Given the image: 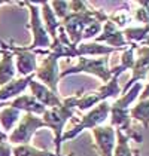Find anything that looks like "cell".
Listing matches in <instances>:
<instances>
[{
  "mask_svg": "<svg viewBox=\"0 0 149 156\" xmlns=\"http://www.w3.org/2000/svg\"><path fill=\"white\" fill-rule=\"evenodd\" d=\"M84 92H78L73 97H67L64 101L61 103V106L58 107H52L48 108L43 115H42V120L45 122V125L54 129L55 134V144H57V153H60V149H61V137H63V128L66 125V122L69 120V118H72L74 113V107H76V103L79 100V97L82 95Z\"/></svg>",
  "mask_w": 149,
  "mask_h": 156,
  "instance_id": "obj_1",
  "label": "cell"
},
{
  "mask_svg": "<svg viewBox=\"0 0 149 156\" xmlns=\"http://www.w3.org/2000/svg\"><path fill=\"white\" fill-rule=\"evenodd\" d=\"M109 55L106 57H101V58H85V57H79V62L69 69V70H63L60 73V77L64 76H69V74H73V73H89V74H94L97 76L100 80L103 82V85L107 83L112 79V70L109 69Z\"/></svg>",
  "mask_w": 149,
  "mask_h": 156,
  "instance_id": "obj_2",
  "label": "cell"
},
{
  "mask_svg": "<svg viewBox=\"0 0 149 156\" xmlns=\"http://www.w3.org/2000/svg\"><path fill=\"white\" fill-rule=\"evenodd\" d=\"M111 115V104L107 101H101L99 103L96 107H93L89 110V113H87L85 116H82V120L81 123H78L73 129H70L69 132L63 134L61 140H70V138H74L79 132H82L84 129H94L100 125H103L106 119L109 118Z\"/></svg>",
  "mask_w": 149,
  "mask_h": 156,
  "instance_id": "obj_3",
  "label": "cell"
},
{
  "mask_svg": "<svg viewBox=\"0 0 149 156\" xmlns=\"http://www.w3.org/2000/svg\"><path fill=\"white\" fill-rule=\"evenodd\" d=\"M40 126H46L42 118H36L33 113H25L24 118L20 122V125L13 129V132L8 137V140H9V143L16 144V146H27L31 135Z\"/></svg>",
  "mask_w": 149,
  "mask_h": 156,
  "instance_id": "obj_4",
  "label": "cell"
},
{
  "mask_svg": "<svg viewBox=\"0 0 149 156\" xmlns=\"http://www.w3.org/2000/svg\"><path fill=\"white\" fill-rule=\"evenodd\" d=\"M136 54L137 55H136V60H134V66L131 69L133 74H131L128 83L121 89V95L125 94L134 83L140 82V80H146V76L149 73V46H143V45L137 46Z\"/></svg>",
  "mask_w": 149,
  "mask_h": 156,
  "instance_id": "obj_5",
  "label": "cell"
},
{
  "mask_svg": "<svg viewBox=\"0 0 149 156\" xmlns=\"http://www.w3.org/2000/svg\"><path fill=\"white\" fill-rule=\"evenodd\" d=\"M8 49H11L13 55H16V72L20 76H30L36 73L37 62H36V54L35 51H27L24 46H15L11 40L9 45L6 43Z\"/></svg>",
  "mask_w": 149,
  "mask_h": 156,
  "instance_id": "obj_6",
  "label": "cell"
},
{
  "mask_svg": "<svg viewBox=\"0 0 149 156\" xmlns=\"http://www.w3.org/2000/svg\"><path fill=\"white\" fill-rule=\"evenodd\" d=\"M28 8L31 9V30H33V43L30 46H24L27 51H36L40 48H51L52 45V40L49 39V34L46 33L45 30V25L40 23V18H39V11H37L36 5L35 3H27Z\"/></svg>",
  "mask_w": 149,
  "mask_h": 156,
  "instance_id": "obj_7",
  "label": "cell"
},
{
  "mask_svg": "<svg viewBox=\"0 0 149 156\" xmlns=\"http://www.w3.org/2000/svg\"><path fill=\"white\" fill-rule=\"evenodd\" d=\"M96 42L100 43V42H106L111 48H115V49H125L130 46V43L125 40L124 34H122V30H119L116 25L112 23L111 20H107L104 23V27H103V33L100 34L99 37H96Z\"/></svg>",
  "mask_w": 149,
  "mask_h": 156,
  "instance_id": "obj_8",
  "label": "cell"
},
{
  "mask_svg": "<svg viewBox=\"0 0 149 156\" xmlns=\"http://www.w3.org/2000/svg\"><path fill=\"white\" fill-rule=\"evenodd\" d=\"M30 88H31V95L36 98L39 103H42L45 107H58V106H61V100H60V97L55 95L52 91H51L48 86H45L43 83H39L36 82L35 79L30 82L28 85Z\"/></svg>",
  "mask_w": 149,
  "mask_h": 156,
  "instance_id": "obj_9",
  "label": "cell"
},
{
  "mask_svg": "<svg viewBox=\"0 0 149 156\" xmlns=\"http://www.w3.org/2000/svg\"><path fill=\"white\" fill-rule=\"evenodd\" d=\"M2 45V61H0V85L9 83L13 80L15 76V67H13V52L8 49L6 43L0 39Z\"/></svg>",
  "mask_w": 149,
  "mask_h": 156,
  "instance_id": "obj_10",
  "label": "cell"
},
{
  "mask_svg": "<svg viewBox=\"0 0 149 156\" xmlns=\"http://www.w3.org/2000/svg\"><path fill=\"white\" fill-rule=\"evenodd\" d=\"M35 76H36V73H33L30 76H25V77H21V79H13L9 83L3 85V88L0 89V103L6 101V100H9V98H12L15 95H18V94H21L25 88L30 85V82L35 79Z\"/></svg>",
  "mask_w": 149,
  "mask_h": 156,
  "instance_id": "obj_11",
  "label": "cell"
},
{
  "mask_svg": "<svg viewBox=\"0 0 149 156\" xmlns=\"http://www.w3.org/2000/svg\"><path fill=\"white\" fill-rule=\"evenodd\" d=\"M11 107L16 110H24L25 113H35V115H43L48 108L45 107L42 103H39L33 95H21L15 98L11 103Z\"/></svg>",
  "mask_w": 149,
  "mask_h": 156,
  "instance_id": "obj_12",
  "label": "cell"
},
{
  "mask_svg": "<svg viewBox=\"0 0 149 156\" xmlns=\"http://www.w3.org/2000/svg\"><path fill=\"white\" fill-rule=\"evenodd\" d=\"M130 118L131 120H137L143 125L145 129L149 128V97L145 100H139L136 106L130 108Z\"/></svg>",
  "mask_w": 149,
  "mask_h": 156,
  "instance_id": "obj_13",
  "label": "cell"
},
{
  "mask_svg": "<svg viewBox=\"0 0 149 156\" xmlns=\"http://www.w3.org/2000/svg\"><path fill=\"white\" fill-rule=\"evenodd\" d=\"M116 131V144L113 149V156H140L139 150H133L130 147V138L125 135L122 131L115 129Z\"/></svg>",
  "mask_w": 149,
  "mask_h": 156,
  "instance_id": "obj_14",
  "label": "cell"
},
{
  "mask_svg": "<svg viewBox=\"0 0 149 156\" xmlns=\"http://www.w3.org/2000/svg\"><path fill=\"white\" fill-rule=\"evenodd\" d=\"M42 6H43V21H45V30H46V33L52 37V40L54 39H57L58 37V33H57V28L60 27V23L57 21V16H55V13L51 11L49 8V3H42Z\"/></svg>",
  "mask_w": 149,
  "mask_h": 156,
  "instance_id": "obj_15",
  "label": "cell"
},
{
  "mask_svg": "<svg viewBox=\"0 0 149 156\" xmlns=\"http://www.w3.org/2000/svg\"><path fill=\"white\" fill-rule=\"evenodd\" d=\"M13 156H63L60 153H52L48 150H37L31 146H16L12 149ZM67 156H73V153H69Z\"/></svg>",
  "mask_w": 149,
  "mask_h": 156,
  "instance_id": "obj_16",
  "label": "cell"
},
{
  "mask_svg": "<svg viewBox=\"0 0 149 156\" xmlns=\"http://www.w3.org/2000/svg\"><path fill=\"white\" fill-rule=\"evenodd\" d=\"M18 119H20V110H16L13 107L5 108L0 113V122H2V126L5 128V134H6V131L12 129L13 125L18 122Z\"/></svg>",
  "mask_w": 149,
  "mask_h": 156,
  "instance_id": "obj_17",
  "label": "cell"
},
{
  "mask_svg": "<svg viewBox=\"0 0 149 156\" xmlns=\"http://www.w3.org/2000/svg\"><path fill=\"white\" fill-rule=\"evenodd\" d=\"M100 30H101V23H93L91 25H88L82 34V40L84 39H89V37H94L96 34H99Z\"/></svg>",
  "mask_w": 149,
  "mask_h": 156,
  "instance_id": "obj_18",
  "label": "cell"
},
{
  "mask_svg": "<svg viewBox=\"0 0 149 156\" xmlns=\"http://www.w3.org/2000/svg\"><path fill=\"white\" fill-rule=\"evenodd\" d=\"M146 80H148V83H146V86L143 88V92L140 94L139 100H145V98H148L149 97V73H148V76H146Z\"/></svg>",
  "mask_w": 149,
  "mask_h": 156,
  "instance_id": "obj_19",
  "label": "cell"
},
{
  "mask_svg": "<svg viewBox=\"0 0 149 156\" xmlns=\"http://www.w3.org/2000/svg\"><path fill=\"white\" fill-rule=\"evenodd\" d=\"M142 45H143V46H149V36L143 40V43H142Z\"/></svg>",
  "mask_w": 149,
  "mask_h": 156,
  "instance_id": "obj_20",
  "label": "cell"
},
{
  "mask_svg": "<svg viewBox=\"0 0 149 156\" xmlns=\"http://www.w3.org/2000/svg\"><path fill=\"white\" fill-rule=\"evenodd\" d=\"M3 3H5V2H0V6H2V5H3Z\"/></svg>",
  "mask_w": 149,
  "mask_h": 156,
  "instance_id": "obj_21",
  "label": "cell"
}]
</instances>
